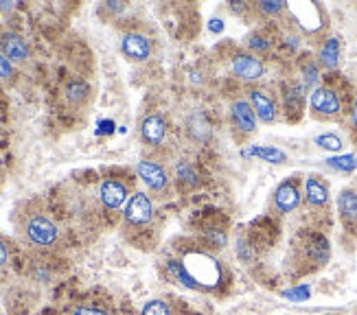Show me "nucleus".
<instances>
[{"mask_svg":"<svg viewBox=\"0 0 357 315\" xmlns=\"http://www.w3.org/2000/svg\"><path fill=\"white\" fill-rule=\"evenodd\" d=\"M285 13L301 36H322L329 26V15L318 3H291Z\"/></svg>","mask_w":357,"mask_h":315,"instance_id":"f257e3e1","label":"nucleus"},{"mask_svg":"<svg viewBox=\"0 0 357 315\" xmlns=\"http://www.w3.org/2000/svg\"><path fill=\"white\" fill-rule=\"evenodd\" d=\"M307 107L316 121H337L344 114V99L333 86L320 84L316 90L309 92Z\"/></svg>","mask_w":357,"mask_h":315,"instance_id":"f03ea898","label":"nucleus"},{"mask_svg":"<svg viewBox=\"0 0 357 315\" xmlns=\"http://www.w3.org/2000/svg\"><path fill=\"white\" fill-rule=\"evenodd\" d=\"M22 232L26 236V241L40 249H49V247L57 245V241H59L57 224L42 210L26 215L24 224H22Z\"/></svg>","mask_w":357,"mask_h":315,"instance_id":"7ed1b4c3","label":"nucleus"},{"mask_svg":"<svg viewBox=\"0 0 357 315\" xmlns=\"http://www.w3.org/2000/svg\"><path fill=\"white\" fill-rule=\"evenodd\" d=\"M156 219V201L151 195L136 191L130 195L126 208H123V224L130 230H145Z\"/></svg>","mask_w":357,"mask_h":315,"instance_id":"20e7f679","label":"nucleus"},{"mask_svg":"<svg viewBox=\"0 0 357 315\" xmlns=\"http://www.w3.org/2000/svg\"><path fill=\"white\" fill-rule=\"evenodd\" d=\"M136 176L147 186V191H151L156 197H167L169 191H172L174 176L167 171L162 162L153 160V158H141L136 162Z\"/></svg>","mask_w":357,"mask_h":315,"instance_id":"39448f33","label":"nucleus"},{"mask_svg":"<svg viewBox=\"0 0 357 315\" xmlns=\"http://www.w3.org/2000/svg\"><path fill=\"white\" fill-rule=\"evenodd\" d=\"M228 121L232 134H235L237 140H248L252 138L259 130V118L255 114L252 105L248 103L245 97H235L228 105Z\"/></svg>","mask_w":357,"mask_h":315,"instance_id":"423d86ee","label":"nucleus"},{"mask_svg":"<svg viewBox=\"0 0 357 315\" xmlns=\"http://www.w3.org/2000/svg\"><path fill=\"white\" fill-rule=\"evenodd\" d=\"M303 206V180L298 176L278 182L272 193V208L276 215H294Z\"/></svg>","mask_w":357,"mask_h":315,"instance_id":"0eeeda50","label":"nucleus"},{"mask_svg":"<svg viewBox=\"0 0 357 315\" xmlns=\"http://www.w3.org/2000/svg\"><path fill=\"white\" fill-rule=\"evenodd\" d=\"M228 68H230L232 75H235L237 79H241V82H245V84H257L268 72L266 59L250 53V51H245V49H239V51H235L230 55Z\"/></svg>","mask_w":357,"mask_h":315,"instance_id":"6e6552de","label":"nucleus"},{"mask_svg":"<svg viewBox=\"0 0 357 315\" xmlns=\"http://www.w3.org/2000/svg\"><path fill=\"white\" fill-rule=\"evenodd\" d=\"M245 99H248V103L252 105L259 123H263V125H276L278 118H281V101H278L268 88H263V86L248 88Z\"/></svg>","mask_w":357,"mask_h":315,"instance_id":"1a4fd4ad","label":"nucleus"},{"mask_svg":"<svg viewBox=\"0 0 357 315\" xmlns=\"http://www.w3.org/2000/svg\"><path fill=\"white\" fill-rule=\"evenodd\" d=\"M303 203L316 215L327 213L331 206V188L329 182L318 173H309L303 180Z\"/></svg>","mask_w":357,"mask_h":315,"instance_id":"9d476101","label":"nucleus"},{"mask_svg":"<svg viewBox=\"0 0 357 315\" xmlns=\"http://www.w3.org/2000/svg\"><path fill=\"white\" fill-rule=\"evenodd\" d=\"M167 134H169V123L160 112H149L141 118V125H138V136H141V143L156 151L162 149V145L167 143Z\"/></svg>","mask_w":357,"mask_h":315,"instance_id":"9b49d317","label":"nucleus"},{"mask_svg":"<svg viewBox=\"0 0 357 315\" xmlns=\"http://www.w3.org/2000/svg\"><path fill=\"white\" fill-rule=\"evenodd\" d=\"M119 49L126 55V59L134 61V64H143L153 55V40L143 31H128V33L121 36Z\"/></svg>","mask_w":357,"mask_h":315,"instance_id":"f8f14e48","label":"nucleus"},{"mask_svg":"<svg viewBox=\"0 0 357 315\" xmlns=\"http://www.w3.org/2000/svg\"><path fill=\"white\" fill-rule=\"evenodd\" d=\"M309 101V92L301 82H287L281 88V112L289 121H298Z\"/></svg>","mask_w":357,"mask_h":315,"instance_id":"ddd939ff","label":"nucleus"},{"mask_svg":"<svg viewBox=\"0 0 357 315\" xmlns=\"http://www.w3.org/2000/svg\"><path fill=\"white\" fill-rule=\"evenodd\" d=\"M0 53L15 66V64H24V61L31 57V46L18 31L0 29Z\"/></svg>","mask_w":357,"mask_h":315,"instance_id":"4468645a","label":"nucleus"},{"mask_svg":"<svg viewBox=\"0 0 357 315\" xmlns=\"http://www.w3.org/2000/svg\"><path fill=\"white\" fill-rule=\"evenodd\" d=\"M99 199L105 210H121L126 208L130 199V186L121 178H105L99 184Z\"/></svg>","mask_w":357,"mask_h":315,"instance_id":"2eb2a0df","label":"nucleus"},{"mask_svg":"<svg viewBox=\"0 0 357 315\" xmlns=\"http://www.w3.org/2000/svg\"><path fill=\"white\" fill-rule=\"evenodd\" d=\"M335 208L344 230L357 234V188H342L335 197Z\"/></svg>","mask_w":357,"mask_h":315,"instance_id":"dca6fc26","label":"nucleus"},{"mask_svg":"<svg viewBox=\"0 0 357 315\" xmlns=\"http://www.w3.org/2000/svg\"><path fill=\"white\" fill-rule=\"evenodd\" d=\"M340 57H342V42L337 36H324L318 44L316 59L322 70L335 72L340 68Z\"/></svg>","mask_w":357,"mask_h":315,"instance_id":"f3484780","label":"nucleus"},{"mask_svg":"<svg viewBox=\"0 0 357 315\" xmlns=\"http://www.w3.org/2000/svg\"><path fill=\"white\" fill-rule=\"evenodd\" d=\"M305 252L309 261H312L316 267H322L329 263V256H331V245L327 241V236L320 234V232H309L305 236Z\"/></svg>","mask_w":357,"mask_h":315,"instance_id":"a211bd4d","label":"nucleus"},{"mask_svg":"<svg viewBox=\"0 0 357 315\" xmlns=\"http://www.w3.org/2000/svg\"><path fill=\"white\" fill-rule=\"evenodd\" d=\"M298 68H301V84L305 86L307 92L309 90H316L322 84V68L318 64L316 55H309V53L303 55Z\"/></svg>","mask_w":357,"mask_h":315,"instance_id":"6ab92c4d","label":"nucleus"},{"mask_svg":"<svg viewBox=\"0 0 357 315\" xmlns=\"http://www.w3.org/2000/svg\"><path fill=\"white\" fill-rule=\"evenodd\" d=\"M186 132H189V138L193 143H199V145H206L213 138L211 123H208L206 114H202V112H195L189 116V121H186Z\"/></svg>","mask_w":357,"mask_h":315,"instance_id":"aec40b11","label":"nucleus"},{"mask_svg":"<svg viewBox=\"0 0 357 315\" xmlns=\"http://www.w3.org/2000/svg\"><path fill=\"white\" fill-rule=\"evenodd\" d=\"M174 180L186 188V191H191V188H197L202 184V176L199 171L189 162V160H178L176 167H174Z\"/></svg>","mask_w":357,"mask_h":315,"instance_id":"412c9836","label":"nucleus"},{"mask_svg":"<svg viewBox=\"0 0 357 315\" xmlns=\"http://www.w3.org/2000/svg\"><path fill=\"white\" fill-rule=\"evenodd\" d=\"M245 158H257V160H263V162H268V164H285L289 158L283 149H278V147H270V145H252V147H248L243 151Z\"/></svg>","mask_w":357,"mask_h":315,"instance_id":"4be33fe9","label":"nucleus"},{"mask_svg":"<svg viewBox=\"0 0 357 315\" xmlns=\"http://www.w3.org/2000/svg\"><path fill=\"white\" fill-rule=\"evenodd\" d=\"M64 97L70 105L82 107L90 99V86L84 82V79H70V82L64 86Z\"/></svg>","mask_w":357,"mask_h":315,"instance_id":"5701e85b","label":"nucleus"},{"mask_svg":"<svg viewBox=\"0 0 357 315\" xmlns=\"http://www.w3.org/2000/svg\"><path fill=\"white\" fill-rule=\"evenodd\" d=\"M165 272H167L169 278H174V280L178 282V285H184V287H189V289H193V291H199L197 282L191 278L189 272L184 270L182 261H178V259H169V261L165 263Z\"/></svg>","mask_w":357,"mask_h":315,"instance_id":"b1692460","label":"nucleus"},{"mask_svg":"<svg viewBox=\"0 0 357 315\" xmlns=\"http://www.w3.org/2000/svg\"><path fill=\"white\" fill-rule=\"evenodd\" d=\"M316 147L324 149V151H331V153H340L344 149V138L335 134V132H324V134H318L314 138Z\"/></svg>","mask_w":357,"mask_h":315,"instance_id":"393cba45","label":"nucleus"},{"mask_svg":"<svg viewBox=\"0 0 357 315\" xmlns=\"http://www.w3.org/2000/svg\"><path fill=\"white\" fill-rule=\"evenodd\" d=\"M245 51H250V53H255V55H266V53H270L272 51V38H268L266 33H250L248 36V40H245Z\"/></svg>","mask_w":357,"mask_h":315,"instance_id":"a878e982","label":"nucleus"},{"mask_svg":"<svg viewBox=\"0 0 357 315\" xmlns=\"http://www.w3.org/2000/svg\"><path fill=\"white\" fill-rule=\"evenodd\" d=\"M324 164L333 171H340V173H353L357 169V155H353V153L331 155V158H327V162Z\"/></svg>","mask_w":357,"mask_h":315,"instance_id":"bb28decb","label":"nucleus"},{"mask_svg":"<svg viewBox=\"0 0 357 315\" xmlns=\"http://www.w3.org/2000/svg\"><path fill=\"white\" fill-rule=\"evenodd\" d=\"M255 11L266 15V18H278L287 11V3H281V0H261V3L255 5Z\"/></svg>","mask_w":357,"mask_h":315,"instance_id":"cd10ccee","label":"nucleus"},{"mask_svg":"<svg viewBox=\"0 0 357 315\" xmlns=\"http://www.w3.org/2000/svg\"><path fill=\"white\" fill-rule=\"evenodd\" d=\"M141 315H174L169 302L160 300V298H153V300H147L141 307Z\"/></svg>","mask_w":357,"mask_h":315,"instance_id":"c85d7f7f","label":"nucleus"},{"mask_svg":"<svg viewBox=\"0 0 357 315\" xmlns=\"http://www.w3.org/2000/svg\"><path fill=\"white\" fill-rule=\"evenodd\" d=\"M309 295H312V289H309L307 285L291 287V289L283 291V298H289L291 302H305V300H309Z\"/></svg>","mask_w":357,"mask_h":315,"instance_id":"c756f323","label":"nucleus"},{"mask_svg":"<svg viewBox=\"0 0 357 315\" xmlns=\"http://www.w3.org/2000/svg\"><path fill=\"white\" fill-rule=\"evenodd\" d=\"M13 77H15V66L0 53V82H13Z\"/></svg>","mask_w":357,"mask_h":315,"instance_id":"7c9ffc66","label":"nucleus"},{"mask_svg":"<svg viewBox=\"0 0 357 315\" xmlns=\"http://www.w3.org/2000/svg\"><path fill=\"white\" fill-rule=\"evenodd\" d=\"M68 315H112L110 311L99 309V307H88V305H77L70 309Z\"/></svg>","mask_w":357,"mask_h":315,"instance_id":"2f4dec72","label":"nucleus"},{"mask_svg":"<svg viewBox=\"0 0 357 315\" xmlns=\"http://www.w3.org/2000/svg\"><path fill=\"white\" fill-rule=\"evenodd\" d=\"M349 130L353 138L357 140V94L349 101Z\"/></svg>","mask_w":357,"mask_h":315,"instance_id":"473e14b6","label":"nucleus"},{"mask_svg":"<svg viewBox=\"0 0 357 315\" xmlns=\"http://www.w3.org/2000/svg\"><path fill=\"white\" fill-rule=\"evenodd\" d=\"M9 261H11V249H9V243L0 236V267H5V265H9Z\"/></svg>","mask_w":357,"mask_h":315,"instance_id":"72a5a7b5","label":"nucleus"},{"mask_svg":"<svg viewBox=\"0 0 357 315\" xmlns=\"http://www.w3.org/2000/svg\"><path fill=\"white\" fill-rule=\"evenodd\" d=\"M222 29H224V22H217V18L211 20V31H215V33H220Z\"/></svg>","mask_w":357,"mask_h":315,"instance_id":"f704fd0d","label":"nucleus"},{"mask_svg":"<svg viewBox=\"0 0 357 315\" xmlns=\"http://www.w3.org/2000/svg\"><path fill=\"white\" fill-rule=\"evenodd\" d=\"M13 5L11 3H3V0H0V11H7V9H11Z\"/></svg>","mask_w":357,"mask_h":315,"instance_id":"c9c22d12","label":"nucleus"},{"mask_svg":"<svg viewBox=\"0 0 357 315\" xmlns=\"http://www.w3.org/2000/svg\"><path fill=\"white\" fill-rule=\"evenodd\" d=\"M322 315H335V313H322Z\"/></svg>","mask_w":357,"mask_h":315,"instance_id":"e433bc0d","label":"nucleus"}]
</instances>
